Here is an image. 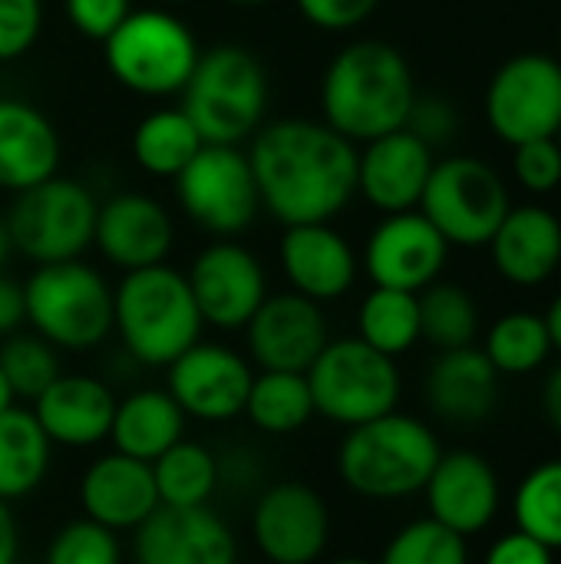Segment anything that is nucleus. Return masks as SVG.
<instances>
[{"label": "nucleus", "instance_id": "f257e3e1", "mask_svg": "<svg viewBox=\"0 0 561 564\" xmlns=\"http://www.w3.org/2000/svg\"><path fill=\"white\" fill-rule=\"evenodd\" d=\"M261 208L284 228L334 221L357 195V145L314 119H274L251 135Z\"/></svg>", "mask_w": 561, "mask_h": 564}, {"label": "nucleus", "instance_id": "f03ea898", "mask_svg": "<svg viewBox=\"0 0 561 564\" xmlns=\"http://www.w3.org/2000/svg\"><path fill=\"white\" fill-rule=\"evenodd\" d=\"M417 96L407 56L384 40L347 43L321 79L324 122L354 145L403 129Z\"/></svg>", "mask_w": 561, "mask_h": 564}, {"label": "nucleus", "instance_id": "7ed1b4c3", "mask_svg": "<svg viewBox=\"0 0 561 564\" xmlns=\"http://www.w3.org/2000/svg\"><path fill=\"white\" fill-rule=\"evenodd\" d=\"M202 314L182 271L152 264L126 271L112 291V330L132 360L169 367L202 337Z\"/></svg>", "mask_w": 561, "mask_h": 564}, {"label": "nucleus", "instance_id": "20e7f679", "mask_svg": "<svg viewBox=\"0 0 561 564\" xmlns=\"http://www.w3.org/2000/svg\"><path fill=\"white\" fill-rule=\"evenodd\" d=\"M268 69L241 43H218L198 53L182 86V109L208 145H241L268 112Z\"/></svg>", "mask_w": 561, "mask_h": 564}, {"label": "nucleus", "instance_id": "39448f33", "mask_svg": "<svg viewBox=\"0 0 561 564\" xmlns=\"http://www.w3.org/2000/svg\"><path fill=\"white\" fill-rule=\"evenodd\" d=\"M440 456L443 449L433 430L417 416L393 410L347 433L337 453V469L350 492L393 502L423 492Z\"/></svg>", "mask_w": 561, "mask_h": 564}, {"label": "nucleus", "instance_id": "423d86ee", "mask_svg": "<svg viewBox=\"0 0 561 564\" xmlns=\"http://www.w3.org/2000/svg\"><path fill=\"white\" fill-rule=\"evenodd\" d=\"M23 301L33 334L56 350H93L112 330V288L83 258L36 264Z\"/></svg>", "mask_w": 561, "mask_h": 564}, {"label": "nucleus", "instance_id": "0eeeda50", "mask_svg": "<svg viewBox=\"0 0 561 564\" xmlns=\"http://www.w3.org/2000/svg\"><path fill=\"white\" fill-rule=\"evenodd\" d=\"M103 46L112 79L139 96L182 93L202 53L188 23L165 7L132 10Z\"/></svg>", "mask_w": 561, "mask_h": 564}, {"label": "nucleus", "instance_id": "6e6552de", "mask_svg": "<svg viewBox=\"0 0 561 564\" xmlns=\"http://www.w3.org/2000/svg\"><path fill=\"white\" fill-rule=\"evenodd\" d=\"M304 377L314 410L347 430L387 416L400 403V370L393 357L374 350L360 337L327 340Z\"/></svg>", "mask_w": 561, "mask_h": 564}, {"label": "nucleus", "instance_id": "1a4fd4ad", "mask_svg": "<svg viewBox=\"0 0 561 564\" xmlns=\"http://www.w3.org/2000/svg\"><path fill=\"white\" fill-rule=\"evenodd\" d=\"M453 248H486L513 208L503 175L476 155H450L433 165L417 205Z\"/></svg>", "mask_w": 561, "mask_h": 564}, {"label": "nucleus", "instance_id": "9d476101", "mask_svg": "<svg viewBox=\"0 0 561 564\" xmlns=\"http://www.w3.org/2000/svg\"><path fill=\"white\" fill-rule=\"evenodd\" d=\"M96 208L99 202L83 182L63 178L56 172L26 192H17L3 221L13 251L36 264H56L83 258V251L93 245Z\"/></svg>", "mask_w": 561, "mask_h": 564}, {"label": "nucleus", "instance_id": "9b49d317", "mask_svg": "<svg viewBox=\"0 0 561 564\" xmlns=\"http://www.w3.org/2000/svg\"><path fill=\"white\" fill-rule=\"evenodd\" d=\"M182 212L208 235L235 238L248 231L261 212V195L248 152L238 145H202L175 175Z\"/></svg>", "mask_w": 561, "mask_h": 564}, {"label": "nucleus", "instance_id": "f8f14e48", "mask_svg": "<svg viewBox=\"0 0 561 564\" xmlns=\"http://www.w3.org/2000/svg\"><path fill=\"white\" fill-rule=\"evenodd\" d=\"M486 119L509 145L552 139L561 126V59L546 53L506 59L489 79Z\"/></svg>", "mask_w": 561, "mask_h": 564}, {"label": "nucleus", "instance_id": "ddd939ff", "mask_svg": "<svg viewBox=\"0 0 561 564\" xmlns=\"http://www.w3.org/2000/svg\"><path fill=\"white\" fill-rule=\"evenodd\" d=\"M202 324L218 330H241L268 297V278L255 251L222 238L192 261L185 274Z\"/></svg>", "mask_w": 561, "mask_h": 564}, {"label": "nucleus", "instance_id": "4468645a", "mask_svg": "<svg viewBox=\"0 0 561 564\" xmlns=\"http://www.w3.org/2000/svg\"><path fill=\"white\" fill-rule=\"evenodd\" d=\"M446 258L450 245L423 212H397L370 231L364 248V271L374 288L420 294L440 281Z\"/></svg>", "mask_w": 561, "mask_h": 564}, {"label": "nucleus", "instance_id": "2eb2a0df", "mask_svg": "<svg viewBox=\"0 0 561 564\" xmlns=\"http://www.w3.org/2000/svg\"><path fill=\"white\" fill-rule=\"evenodd\" d=\"M251 539L271 564H314L331 539L327 502L304 482H278L251 512Z\"/></svg>", "mask_w": 561, "mask_h": 564}, {"label": "nucleus", "instance_id": "dca6fc26", "mask_svg": "<svg viewBox=\"0 0 561 564\" xmlns=\"http://www.w3.org/2000/svg\"><path fill=\"white\" fill-rule=\"evenodd\" d=\"M251 367L241 354L222 344H192L169 364V393L185 416L205 423H228L245 413L251 390Z\"/></svg>", "mask_w": 561, "mask_h": 564}, {"label": "nucleus", "instance_id": "f3484780", "mask_svg": "<svg viewBox=\"0 0 561 564\" xmlns=\"http://www.w3.org/2000/svg\"><path fill=\"white\" fill-rule=\"evenodd\" d=\"M248 350L261 370L308 373L327 347V321L321 304L288 291L268 294L248 321Z\"/></svg>", "mask_w": 561, "mask_h": 564}, {"label": "nucleus", "instance_id": "a211bd4d", "mask_svg": "<svg viewBox=\"0 0 561 564\" xmlns=\"http://www.w3.org/2000/svg\"><path fill=\"white\" fill-rule=\"evenodd\" d=\"M93 245L112 268L139 271L165 264L175 245V225L155 198L142 192H119L99 202Z\"/></svg>", "mask_w": 561, "mask_h": 564}, {"label": "nucleus", "instance_id": "6ab92c4d", "mask_svg": "<svg viewBox=\"0 0 561 564\" xmlns=\"http://www.w3.org/2000/svg\"><path fill=\"white\" fill-rule=\"evenodd\" d=\"M433 165V149L420 135L410 129L387 132L364 142V152H357V195H364L384 215L413 212L423 198Z\"/></svg>", "mask_w": 561, "mask_h": 564}, {"label": "nucleus", "instance_id": "aec40b11", "mask_svg": "<svg viewBox=\"0 0 561 564\" xmlns=\"http://www.w3.org/2000/svg\"><path fill=\"white\" fill-rule=\"evenodd\" d=\"M139 564H235L238 545L231 529L208 509L159 506L136 529Z\"/></svg>", "mask_w": 561, "mask_h": 564}, {"label": "nucleus", "instance_id": "412c9836", "mask_svg": "<svg viewBox=\"0 0 561 564\" xmlns=\"http://www.w3.org/2000/svg\"><path fill=\"white\" fill-rule=\"evenodd\" d=\"M423 492L430 519L463 539L479 535L499 512V476L479 453L470 449L443 453Z\"/></svg>", "mask_w": 561, "mask_h": 564}, {"label": "nucleus", "instance_id": "4be33fe9", "mask_svg": "<svg viewBox=\"0 0 561 564\" xmlns=\"http://www.w3.org/2000/svg\"><path fill=\"white\" fill-rule=\"evenodd\" d=\"M278 261L291 291L314 304L344 297L357 281V254L331 221L288 225L278 245Z\"/></svg>", "mask_w": 561, "mask_h": 564}, {"label": "nucleus", "instance_id": "5701e85b", "mask_svg": "<svg viewBox=\"0 0 561 564\" xmlns=\"http://www.w3.org/2000/svg\"><path fill=\"white\" fill-rule=\"evenodd\" d=\"M116 403L119 400L103 380L83 373H60L33 400V416L50 443L86 449L109 436Z\"/></svg>", "mask_w": 561, "mask_h": 564}, {"label": "nucleus", "instance_id": "b1692460", "mask_svg": "<svg viewBox=\"0 0 561 564\" xmlns=\"http://www.w3.org/2000/svg\"><path fill=\"white\" fill-rule=\"evenodd\" d=\"M79 502L86 519L106 525L109 532L139 529L159 509L152 463L132 459L126 453L96 459L79 482Z\"/></svg>", "mask_w": 561, "mask_h": 564}, {"label": "nucleus", "instance_id": "393cba45", "mask_svg": "<svg viewBox=\"0 0 561 564\" xmlns=\"http://www.w3.org/2000/svg\"><path fill=\"white\" fill-rule=\"evenodd\" d=\"M60 132L43 109L0 96V188L26 192L60 172Z\"/></svg>", "mask_w": 561, "mask_h": 564}, {"label": "nucleus", "instance_id": "a878e982", "mask_svg": "<svg viewBox=\"0 0 561 564\" xmlns=\"http://www.w3.org/2000/svg\"><path fill=\"white\" fill-rule=\"evenodd\" d=\"M496 271L516 288L546 284L561 264V221L542 205H513L493 241Z\"/></svg>", "mask_w": 561, "mask_h": 564}, {"label": "nucleus", "instance_id": "bb28decb", "mask_svg": "<svg viewBox=\"0 0 561 564\" xmlns=\"http://www.w3.org/2000/svg\"><path fill=\"white\" fill-rule=\"evenodd\" d=\"M499 377L476 347L443 350L427 373V400L450 423H483L499 403Z\"/></svg>", "mask_w": 561, "mask_h": 564}, {"label": "nucleus", "instance_id": "cd10ccee", "mask_svg": "<svg viewBox=\"0 0 561 564\" xmlns=\"http://www.w3.org/2000/svg\"><path fill=\"white\" fill-rule=\"evenodd\" d=\"M185 433V413L172 400L169 390H136L122 403H116L112 416V443L116 453H126L142 463H155L165 449H172Z\"/></svg>", "mask_w": 561, "mask_h": 564}, {"label": "nucleus", "instance_id": "c85d7f7f", "mask_svg": "<svg viewBox=\"0 0 561 564\" xmlns=\"http://www.w3.org/2000/svg\"><path fill=\"white\" fill-rule=\"evenodd\" d=\"M50 440L40 430L33 410L0 413V499L13 502L30 496L50 469Z\"/></svg>", "mask_w": 561, "mask_h": 564}, {"label": "nucleus", "instance_id": "c756f323", "mask_svg": "<svg viewBox=\"0 0 561 564\" xmlns=\"http://www.w3.org/2000/svg\"><path fill=\"white\" fill-rule=\"evenodd\" d=\"M202 135L185 109H155L132 132V155L139 169L155 178H175L202 149Z\"/></svg>", "mask_w": 561, "mask_h": 564}, {"label": "nucleus", "instance_id": "7c9ffc66", "mask_svg": "<svg viewBox=\"0 0 561 564\" xmlns=\"http://www.w3.org/2000/svg\"><path fill=\"white\" fill-rule=\"evenodd\" d=\"M245 413L258 430L271 436H288V433H298L317 410H314V397H311L304 373L261 370L251 380Z\"/></svg>", "mask_w": 561, "mask_h": 564}, {"label": "nucleus", "instance_id": "2f4dec72", "mask_svg": "<svg viewBox=\"0 0 561 564\" xmlns=\"http://www.w3.org/2000/svg\"><path fill=\"white\" fill-rule=\"evenodd\" d=\"M357 337L397 360L420 340V297L410 291L374 288L357 311Z\"/></svg>", "mask_w": 561, "mask_h": 564}, {"label": "nucleus", "instance_id": "473e14b6", "mask_svg": "<svg viewBox=\"0 0 561 564\" xmlns=\"http://www.w3.org/2000/svg\"><path fill=\"white\" fill-rule=\"evenodd\" d=\"M152 479H155L159 506H172V509L208 506L218 486V459L205 446L179 440L152 463Z\"/></svg>", "mask_w": 561, "mask_h": 564}, {"label": "nucleus", "instance_id": "72a5a7b5", "mask_svg": "<svg viewBox=\"0 0 561 564\" xmlns=\"http://www.w3.org/2000/svg\"><path fill=\"white\" fill-rule=\"evenodd\" d=\"M417 297H420V340L433 344L440 354L473 347L479 334V307L466 288L433 281Z\"/></svg>", "mask_w": 561, "mask_h": 564}, {"label": "nucleus", "instance_id": "f704fd0d", "mask_svg": "<svg viewBox=\"0 0 561 564\" xmlns=\"http://www.w3.org/2000/svg\"><path fill=\"white\" fill-rule=\"evenodd\" d=\"M483 354L489 357V364L499 373H509V377L539 370L552 354V337H549L546 317L529 314V311H513V314L499 317L493 324V330L486 334Z\"/></svg>", "mask_w": 561, "mask_h": 564}, {"label": "nucleus", "instance_id": "c9c22d12", "mask_svg": "<svg viewBox=\"0 0 561 564\" xmlns=\"http://www.w3.org/2000/svg\"><path fill=\"white\" fill-rule=\"evenodd\" d=\"M519 532L532 535L546 549L561 552V459L536 466L513 502Z\"/></svg>", "mask_w": 561, "mask_h": 564}, {"label": "nucleus", "instance_id": "e433bc0d", "mask_svg": "<svg viewBox=\"0 0 561 564\" xmlns=\"http://www.w3.org/2000/svg\"><path fill=\"white\" fill-rule=\"evenodd\" d=\"M0 370L17 400H36L60 377V357L40 334H10L0 344Z\"/></svg>", "mask_w": 561, "mask_h": 564}, {"label": "nucleus", "instance_id": "4c0bfd02", "mask_svg": "<svg viewBox=\"0 0 561 564\" xmlns=\"http://www.w3.org/2000/svg\"><path fill=\"white\" fill-rule=\"evenodd\" d=\"M380 564H470V549L463 535L423 519L410 522L390 539Z\"/></svg>", "mask_w": 561, "mask_h": 564}, {"label": "nucleus", "instance_id": "58836bf2", "mask_svg": "<svg viewBox=\"0 0 561 564\" xmlns=\"http://www.w3.org/2000/svg\"><path fill=\"white\" fill-rule=\"evenodd\" d=\"M46 564H119L116 532L93 519L69 522L53 535L46 549Z\"/></svg>", "mask_w": 561, "mask_h": 564}, {"label": "nucleus", "instance_id": "ea45409f", "mask_svg": "<svg viewBox=\"0 0 561 564\" xmlns=\"http://www.w3.org/2000/svg\"><path fill=\"white\" fill-rule=\"evenodd\" d=\"M513 172L519 178V185L532 195H549L561 185V149L552 139H529L513 145Z\"/></svg>", "mask_w": 561, "mask_h": 564}, {"label": "nucleus", "instance_id": "a19ab883", "mask_svg": "<svg viewBox=\"0 0 561 564\" xmlns=\"http://www.w3.org/2000/svg\"><path fill=\"white\" fill-rule=\"evenodd\" d=\"M43 30V0H0V63L33 50Z\"/></svg>", "mask_w": 561, "mask_h": 564}, {"label": "nucleus", "instance_id": "79ce46f5", "mask_svg": "<svg viewBox=\"0 0 561 564\" xmlns=\"http://www.w3.org/2000/svg\"><path fill=\"white\" fill-rule=\"evenodd\" d=\"M63 10H66L69 26L79 36L103 43L132 13V3L129 0H63Z\"/></svg>", "mask_w": 561, "mask_h": 564}, {"label": "nucleus", "instance_id": "37998d69", "mask_svg": "<svg viewBox=\"0 0 561 564\" xmlns=\"http://www.w3.org/2000/svg\"><path fill=\"white\" fill-rule=\"evenodd\" d=\"M301 17L324 33H347L374 17L380 0H294Z\"/></svg>", "mask_w": 561, "mask_h": 564}, {"label": "nucleus", "instance_id": "c03bdc74", "mask_svg": "<svg viewBox=\"0 0 561 564\" xmlns=\"http://www.w3.org/2000/svg\"><path fill=\"white\" fill-rule=\"evenodd\" d=\"M456 126H460V116H456V106L450 99H443V96H417L403 129H410L413 135H420L433 149V145L450 142L456 135Z\"/></svg>", "mask_w": 561, "mask_h": 564}, {"label": "nucleus", "instance_id": "a18cd8bd", "mask_svg": "<svg viewBox=\"0 0 561 564\" xmlns=\"http://www.w3.org/2000/svg\"><path fill=\"white\" fill-rule=\"evenodd\" d=\"M486 564H555V552L516 529L489 549Z\"/></svg>", "mask_w": 561, "mask_h": 564}, {"label": "nucleus", "instance_id": "49530a36", "mask_svg": "<svg viewBox=\"0 0 561 564\" xmlns=\"http://www.w3.org/2000/svg\"><path fill=\"white\" fill-rule=\"evenodd\" d=\"M23 321H26L23 284H17L13 278H3L0 274V337L17 334Z\"/></svg>", "mask_w": 561, "mask_h": 564}, {"label": "nucleus", "instance_id": "de8ad7c7", "mask_svg": "<svg viewBox=\"0 0 561 564\" xmlns=\"http://www.w3.org/2000/svg\"><path fill=\"white\" fill-rule=\"evenodd\" d=\"M17 549H20L17 522H13V516H10V502L0 499V564L17 562Z\"/></svg>", "mask_w": 561, "mask_h": 564}, {"label": "nucleus", "instance_id": "09e8293b", "mask_svg": "<svg viewBox=\"0 0 561 564\" xmlns=\"http://www.w3.org/2000/svg\"><path fill=\"white\" fill-rule=\"evenodd\" d=\"M542 403H546V416H549V423H552V426L561 433V367L559 370H552V377H549V383H546V397H542Z\"/></svg>", "mask_w": 561, "mask_h": 564}, {"label": "nucleus", "instance_id": "8fccbe9b", "mask_svg": "<svg viewBox=\"0 0 561 564\" xmlns=\"http://www.w3.org/2000/svg\"><path fill=\"white\" fill-rule=\"evenodd\" d=\"M546 327H549V337H552V350L561 354V294L552 301V307L546 314Z\"/></svg>", "mask_w": 561, "mask_h": 564}, {"label": "nucleus", "instance_id": "3c124183", "mask_svg": "<svg viewBox=\"0 0 561 564\" xmlns=\"http://www.w3.org/2000/svg\"><path fill=\"white\" fill-rule=\"evenodd\" d=\"M10 251H13V241H10L7 221L0 218V271H3V264H7V258H10Z\"/></svg>", "mask_w": 561, "mask_h": 564}, {"label": "nucleus", "instance_id": "603ef678", "mask_svg": "<svg viewBox=\"0 0 561 564\" xmlns=\"http://www.w3.org/2000/svg\"><path fill=\"white\" fill-rule=\"evenodd\" d=\"M13 400H17V397H13V390H10V383H7V377H3V370H0V413L10 410Z\"/></svg>", "mask_w": 561, "mask_h": 564}, {"label": "nucleus", "instance_id": "864d4df0", "mask_svg": "<svg viewBox=\"0 0 561 564\" xmlns=\"http://www.w3.org/2000/svg\"><path fill=\"white\" fill-rule=\"evenodd\" d=\"M225 3H235V7H261V3H271V0H225Z\"/></svg>", "mask_w": 561, "mask_h": 564}, {"label": "nucleus", "instance_id": "5fc2aeb1", "mask_svg": "<svg viewBox=\"0 0 561 564\" xmlns=\"http://www.w3.org/2000/svg\"><path fill=\"white\" fill-rule=\"evenodd\" d=\"M331 564H374V562H367V558H341V562H331Z\"/></svg>", "mask_w": 561, "mask_h": 564}, {"label": "nucleus", "instance_id": "6e6d98bb", "mask_svg": "<svg viewBox=\"0 0 561 564\" xmlns=\"http://www.w3.org/2000/svg\"><path fill=\"white\" fill-rule=\"evenodd\" d=\"M162 7H182V3H188V0H159Z\"/></svg>", "mask_w": 561, "mask_h": 564}, {"label": "nucleus", "instance_id": "4d7b16f0", "mask_svg": "<svg viewBox=\"0 0 561 564\" xmlns=\"http://www.w3.org/2000/svg\"><path fill=\"white\" fill-rule=\"evenodd\" d=\"M555 142H559V149H561V126H559V132H555Z\"/></svg>", "mask_w": 561, "mask_h": 564}, {"label": "nucleus", "instance_id": "13d9d810", "mask_svg": "<svg viewBox=\"0 0 561 564\" xmlns=\"http://www.w3.org/2000/svg\"><path fill=\"white\" fill-rule=\"evenodd\" d=\"M559 46H561V30H559Z\"/></svg>", "mask_w": 561, "mask_h": 564}]
</instances>
